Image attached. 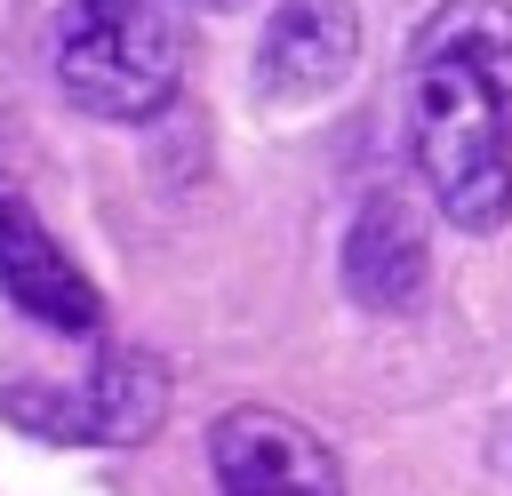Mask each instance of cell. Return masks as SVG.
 <instances>
[{
    "instance_id": "5",
    "label": "cell",
    "mask_w": 512,
    "mask_h": 496,
    "mask_svg": "<svg viewBox=\"0 0 512 496\" xmlns=\"http://www.w3.org/2000/svg\"><path fill=\"white\" fill-rule=\"evenodd\" d=\"M208 464L224 496H344L328 440L280 408H224L208 424Z\"/></svg>"
},
{
    "instance_id": "4",
    "label": "cell",
    "mask_w": 512,
    "mask_h": 496,
    "mask_svg": "<svg viewBox=\"0 0 512 496\" xmlns=\"http://www.w3.org/2000/svg\"><path fill=\"white\" fill-rule=\"evenodd\" d=\"M0 296L32 320V328H56V336H104V296L96 280L72 264V248L40 224V208L24 200V184L0 168Z\"/></svg>"
},
{
    "instance_id": "2",
    "label": "cell",
    "mask_w": 512,
    "mask_h": 496,
    "mask_svg": "<svg viewBox=\"0 0 512 496\" xmlns=\"http://www.w3.org/2000/svg\"><path fill=\"white\" fill-rule=\"evenodd\" d=\"M48 72L96 120H152L184 80V16L176 0H56Z\"/></svg>"
},
{
    "instance_id": "6",
    "label": "cell",
    "mask_w": 512,
    "mask_h": 496,
    "mask_svg": "<svg viewBox=\"0 0 512 496\" xmlns=\"http://www.w3.org/2000/svg\"><path fill=\"white\" fill-rule=\"evenodd\" d=\"M360 64V8L352 0H280L256 32V96L264 104H320Z\"/></svg>"
},
{
    "instance_id": "3",
    "label": "cell",
    "mask_w": 512,
    "mask_h": 496,
    "mask_svg": "<svg viewBox=\"0 0 512 496\" xmlns=\"http://www.w3.org/2000/svg\"><path fill=\"white\" fill-rule=\"evenodd\" d=\"M0 416L56 448H136L168 416V368L136 344L96 352L80 376H32L0 368Z\"/></svg>"
},
{
    "instance_id": "1",
    "label": "cell",
    "mask_w": 512,
    "mask_h": 496,
    "mask_svg": "<svg viewBox=\"0 0 512 496\" xmlns=\"http://www.w3.org/2000/svg\"><path fill=\"white\" fill-rule=\"evenodd\" d=\"M408 160L456 232L512 216V8L440 0L408 40Z\"/></svg>"
},
{
    "instance_id": "7",
    "label": "cell",
    "mask_w": 512,
    "mask_h": 496,
    "mask_svg": "<svg viewBox=\"0 0 512 496\" xmlns=\"http://www.w3.org/2000/svg\"><path fill=\"white\" fill-rule=\"evenodd\" d=\"M344 296L368 312H408L424 296V224L400 192H368L344 232Z\"/></svg>"
}]
</instances>
